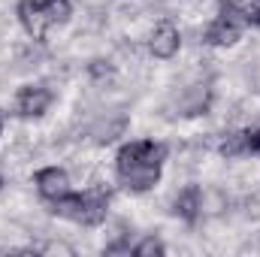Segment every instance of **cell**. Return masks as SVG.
Segmentation results:
<instances>
[{
	"label": "cell",
	"mask_w": 260,
	"mask_h": 257,
	"mask_svg": "<svg viewBox=\"0 0 260 257\" xmlns=\"http://www.w3.org/2000/svg\"><path fill=\"white\" fill-rule=\"evenodd\" d=\"M3 127H6V118H3V109H0V139H3Z\"/></svg>",
	"instance_id": "cell-14"
},
{
	"label": "cell",
	"mask_w": 260,
	"mask_h": 257,
	"mask_svg": "<svg viewBox=\"0 0 260 257\" xmlns=\"http://www.w3.org/2000/svg\"><path fill=\"white\" fill-rule=\"evenodd\" d=\"M15 18H18L21 30H24L34 43H43L46 34L55 27L49 0H18V3H15Z\"/></svg>",
	"instance_id": "cell-4"
},
{
	"label": "cell",
	"mask_w": 260,
	"mask_h": 257,
	"mask_svg": "<svg viewBox=\"0 0 260 257\" xmlns=\"http://www.w3.org/2000/svg\"><path fill=\"white\" fill-rule=\"evenodd\" d=\"M170 212L179 221H185V224H197L203 218V185L191 182V185L179 188L173 194V200H170Z\"/></svg>",
	"instance_id": "cell-8"
},
{
	"label": "cell",
	"mask_w": 260,
	"mask_h": 257,
	"mask_svg": "<svg viewBox=\"0 0 260 257\" xmlns=\"http://www.w3.org/2000/svg\"><path fill=\"white\" fill-rule=\"evenodd\" d=\"M170 157V145L160 139H130L115 154V179L127 194H148L164 179V164Z\"/></svg>",
	"instance_id": "cell-1"
},
{
	"label": "cell",
	"mask_w": 260,
	"mask_h": 257,
	"mask_svg": "<svg viewBox=\"0 0 260 257\" xmlns=\"http://www.w3.org/2000/svg\"><path fill=\"white\" fill-rule=\"evenodd\" d=\"M3 188H6V179H3V173H0V194H3Z\"/></svg>",
	"instance_id": "cell-15"
},
{
	"label": "cell",
	"mask_w": 260,
	"mask_h": 257,
	"mask_svg": "<svg viewBox=\"0 0 260 257\" xmlns=\"http://www.w3.org/2000/svg\"><path fill=\"white\" fill-rule=\"evenodd\" d=\"M130 127V115L124 112H106V115H97L91 124H88V139L94 145H112L115 139H121Z\"/></svg>",
	"instance_id": "cell-7"
},
{
	"label": "cell",
	"mask_w": 260,
	"mask_h": 257,
	"mask_svg": "<svg viewBox=\"0 0 260 257\" xmlns=\"http://www.w3.org/2000/svg\"><path fill=\"white\" fill-rule=\"evenodd\" d=\"M55 100H58V94L52 91L49 82H24L12 97V112L21 121H40L55 106Z\"/></svg>",
	"instance_id": "cell-2"
},
{
	"label": "cell",
	"mask_w": 260,
	"mask_h": 257,
	"mask_svg": "<svg viewBox=\"0 0 260 257\" xmlns=\"http://www.w3.org/2000/svg\"><path fill=\"white\" fill-rule=\"evenodd\" d=\"M248 154L260 157V127H248Z\"/></svg>",
	"instance_id": "cell-13"
},
{
	"label": "cell",
	"mask_w": 260,
	"mask_h": 257,
	"mask_svg": "<svg viewBox=\"0 0 260 257\" xmlns=\"http://www.w3.org/2000/svg\"><path fill=\"white\" fill-rule=\"evenodd\" d=\"M245 0H215V12H227V15H242ZM245 18V15H242Z\"/></svg>",
	"instance_id": "cell-11"
},
{
	"label": "cell",
	"mask_w": 260,
	"mask_h": 257,
	"mask_svg": "<svg viewBox=\"0 0 260 257\" xmlns=\"http://www.w3.org/2000/svg\"><path fill=\"white\" fill-rule=\"evenodd\" d=\"M145 49H148V55L154 61L179 58V52H182V30H179V24H173L170 18H160L145 37Z\"/></svg>",
	"instance_id": "cell-5"
},
{
	"label": "cell",
	"mask_w": 260,
	"mask_h": 257,
	"mask_svg": "<svg viewBox=\"0 0 260 257\" xmlns=\"http://www.w3.org/2000/svg\"><path fill=\"white\" fill-rule=\"evenodd\" d=\"M34 188H37L43 203H55L64 194L73 191V176H70V170H64V167L49 164V167H40L34 173Z\"/></svg>",
	"instance_id": "cell-6"
},
{
	"label": "cell",
	"mask_w": 260,
	"mask_h": 257,
	"mask_svg": "<svg viewBox=\"0 0 260 257\" xmlns=\"http://www.w3.org/2000/svg\"><path fill=\"white\" fill-rule=\"evenodd\" d=\"M215 151L224 157V160H239V157H248V127H230L224 136H218L215 142Z\"/></svg>",
	"instance_id": "cell-9"
},
{
	"label": "cell",
	"mask_w": 260,
	"mask_h": 257,
	"mask_svg": "<svg viewBox=\"0 0 260 257\" xmlns=\"http://www.w3.org/2000/svg\"><path fill=\"white\" fill-rule=\"evenodd\" d=\"M130 254H136V257H160V254H167V242H164L157 233H145L139 242H133Z\"/></svg>",
	"instance_id": "cell-10"
},
{
	"label": "cell",
	"mask_w": 260,
	"mask_h": 257,
	"mask_svg": "<svg viewBox=\"0 0 260 257\" xmlns=\"http://www.w3.org/2000/svg\"><path fill=\"white\" fill-rule=\"evenodd\" d=\"M242 15H245V24L260 27V0H245V9H242Z\"/></svg>",
	"instance_id": "cell-12"
},
{
	"label": "cell",
	"mask_w": 260,
	"mask_h": 257,
	"mask_svg": "<svg viewBox=\"0 0 260 257\" xmlns=\"http://www.w3.org/2000/svg\"><path fill=\"white\" fill-rule=\"evenodd\" d=\"M242 24H245L242 15L215 12V15L203 24L200 40H203V46H209V49H233V46L242 40Z\"/></svg>",
	"instance_id": "cell-3"
}]
</instances>
